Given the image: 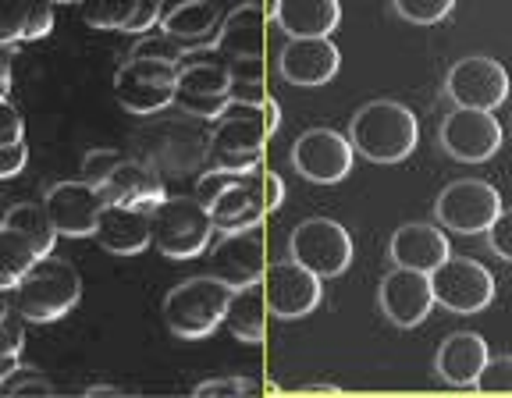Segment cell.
Instances as JSON below:
<instances>
[{
	"mask_svg": "<svg viewBox=\"0 0 512 398\" xmlns=\"http://www.w3.org/2000/svg\"><path fill=\"white\" fill-rule=\"evenodd\" d=\"M29 164V143H0V182L18 178Z\"/></svg>",
	"mask_w": 512,
	"mask_h": 398,
	"instance_id": "obj_40",
	"label": "cell"
},
{
	"mask_svg": "<svg viewBox=\"0 0 512 398\" xmlns=\"http://www.w3.org/2000/svg\"><path fill=\"white\" fill-rule=\"evenodd\" d=\"M93 239L100 249L114 256H136L146 246H153L150 235V214L132 207H118V203H107L100 210V221L93 228Z\"/></svg>",
	"mask_w": 512,
	"mask_h": 398,
	"instance_id": "obj_24",
	"label": "cell"
},
{
	"mask_svg": "<svg viewBox=\"0 0 512 398\" xmlns=\"http://www.w3.org/2000/svg\"><path fill=\"white\" fill-rule=\"evenodd\" d=\"M210 263H214L217 278L228 281L232 288L260 281V274H264V239H260V228L221 235V242L210 253Z\"/></svg>",
	"mask_w": 512,
	"mask_h": 398,
	"instance_id": "obj_21",
	"label": "cell"
},
{
	"mask_svg": "<svg viewBox=\"0 0 512 398\" xmlns=\"http://www.w3.org/2000/svg\"><path fill=\"white\" fill-rule=\"evenodd\" d=\"M82 295V278L68 260L50 256H36L25 278L15 285V310L22 313L29 324H50L61 320L75 310Z\"/></svg>",
	"mask_w": 512,
	"mask_h": 398,
	"instance_id": "obj_2",
	"label": "cell"
},
{
	"mask_svg": "<svg viewBox=\"0 0 512 398\" xmlns=\"http://www.w3.org/2000/svg\"><path fill=\"white\" fill-rule=\"evenodd\" d=\"M267 15L264 4L246 0L242 8H235L232 15H224L217 25V36L210 47L224 57V61H264V47H267Z\"/></svg>",
	"mask_w": 512,
	"mask_h": 398,
	"instance_id": "obj_19",
	"label": "cell"
},
{
	"mask_svg": "<svg viewBox=\"0 0 512 398\" xmlns=\"http://www.w3.org/2000/svg\"><path fill=\"white\" fill-rule=\"evenodd\" d=\"M160 0H82V22L100 32L143 36L157 25Z\"/></svg>",
	"mask_w": 512,
	"mask_h": 398,
	"instance_id": "obj_26",
	"label": "cell"
},
{
	"mask_svg": "<svg viewBox=\"0 0 512 398\" xmlns=\"http://www.w3.org/2000/svg\"><path fill=\"white\" fill-rule=\"evenodd\" d=\"M86 395H121V388H114V384H100V388H89Z\"/></svg>",
	"mask_w": 512,
	"mask_h": 398,
	"instance_id": "obj_47",
	"label": "cell"
},
{
	"mask_svg": "<svg viewBox=\"0 0 512 398\" xmlns=\"http://www.w3.org/2000/svg\"><path fill=\"white\" fill-rule=\"evenodd\" d=\"M100 192H104L107 203L143 210V214H150L160 199L168 196V192H164V178H160V171L143 157H121V164L111 171V178L100 185Z\"/></svg>",
	"mask_w": 512,
	"mask_h": 398,
	"instance_id": "obj_20",
	"label": "cell"
},
{
	"mask_svg": "<svg viewBox=\"0 0 512 398\" xmlns=\"http://www.w3.org/2000/svg\"><path fill=\"white\" fill-rule=\"evenodd\" d=\"M11 61H15V43H0V100L11 93Z\"/></svg>",
	"mask_w": 512,
	"mask_h": 398,
	"instance_id": "obj_43",
	"label": "cell"
},
{
	"mask_svg": "<svg viewBox=\"0 0 512 398\" xmlns=\"http://www.w3.org/2000/svg\"><path fill=\"white\" fill-rule=\"evenodd\" d=\"M392 4L399 11V18H406L413 25H438L456 8V0H392Z\"/></svg>",
	"mask_w": 512,
	"mask_h": 398,
	"instance_id": "obj_32",
	"label": "cell"
},
{
	"mask_svg": "<svg viewBox=\"0 0 512 398\" xmlns=\"http://www.w3.org/2000/svg\"><path fill=\"white\" fill-rule=\"evenodd\" d=\"M320 274H313L310 267H303L299 260H278L264 271V299L267 310L281 320H299L306 313H313L324 299V285Z\"/></svg>",
	"mask_w": 512,
	"mask_h": 398,
	"instance_id": "obj_13",
	"label": "cell"
},
{
	"mask_svg": "<svg viewBox=\"0 0 512 398\" xmlns=\"http://www.w3.org/2000/svg\"><path fill=\"white\" fill-rule=\"evenodd\" d=\"M306 391H335L331 384H306Z\"/></svg>",
	"mask_w": 512,
	"mask_h": 398,
	"instance_id": "obj_49",
	"label": "cell"
},
{
	"mask_svg": "<svg viewBox=\"0 0 512 398\" xmlns=\"http://www.w3.org/2000/svg\"><path fill=\"white\" fill-rule=\"evenodd\" d=\"M338 54L331 36H288V43L278 54V72L285 75V82L292 86H328L338 75Z\"/></svg>",
	"mask_w": 512,
	"mask_h": 398,
	"instance_id": "obj_18",
	"label": "cell"
},
{
	"mask_svg": "<svg viewBox=\"0 0 512 398\" xmlns=\"http://www.w3.org/2000/svg\"><path fill=\"white\" fill-rule=\"evenodd\" d=\"M54 29V0H0V43H32Z\"/></svg>",
	"mask_w": 512,
	"mask_h": 398,
	"instance_id": "obj_27",
	"label": "cell"
},
{
	"mask_svg": "<svg viewBox=\"0 0 512 398\" xmlns=\"http://www.w3.org/2000/svg\"><path fill=\"white\" fill-rule=\"evenodd\" d=\"M431 288L438 306H445L448 313H459V317H470V313H480L484 306H491L495 274L480 260L448 253L431 271Z\"/></svg>",
	"mask_w": 512,
	"mask_h": 398,
	"instance_id": "obj_9",
	"label": "cell"
},
{
	"mask_svg": "<svg viewBox=\"0 0 512 398\" xmlns=\"http://www.w3.org/2000/svg\"><path fill=\"white\" fill-rule=\"evenodd\" d=\"M260 189H264V210H267V214H274V210L285 203V182H281L274 171H264V178H260Z\"/></svg>",
	"mask_w": 512,
	"mask_h": 398,
	"instance_id": "obj_42",
	"label": "cell"
},
{
	"mask_svg": "<svg viewBox=\"0 0 512 398\" xmlns=\"http://www.w3.org/2000/svg\"><path fill=\"white\" fill-rule=\"evenodd\" d=\"M104 207H107L104 192L96 189V185H89L86 178L54 182L43 192V210H47L50 224L57 228V235H68V239H86V235H93Z\"/></svg>",
	"mask_w": 512,
	"mask_h": 398,
	"instance_id": "obj_16",
	"label": "cell"
},
{
	"mask_svg": "<svg viewBox=\"0 0 512 398\" xmlns=\"http://www.w3.org/2000/svg\"><path fill=\"white\" fill-rule=\"evenodd\" d=\"M477 391H512V356H488L484 370H480Z\"/></svg>",
	"mask_w": 512,
	"mask_h": 398,
	"instance_id": "obj_35",
	"label": "cell"
},
{
	"mask_svg": "<svg viewBox=\"0 0 512 398\" xmlns=\"http://www.w3.org/2000/svg\"><path fill=\"white\" fill-rule=\"evenodd\" d=\"M267 299L264 288L256 285H239L232 288V299H228V310H224V324L239 338L242 345H260L267 335Z\"/></svg>",
	"mask_w": 512,
	"mask_h": 398,
	"instance_id": "obj_29",
	"label": "cell"
},
{
	"mask_svg": "<svg viewBox=\"0 0 512 398\" xmlns=\"http://www.w3.org/2000/svg\"><path fill=\"white\" fill-rule=\"evenodd\" d=\"M214 221L200 196H164L150 210V235L160 256L168 260H196L210 249Z\"/></svg>",
	"mask_w": 512,
	"mask_h": 398,
	"instance_id": "obj_4",
	"label": "cell"
},
{
	"mask_svg": "<svg viewBox=\"0 0 512 398\" xmlns=\"http://www.w3.org/2000/svg\"><path fill=\"white\" fill-rule=\"evenodd\" d=\"M488 356V342L477 331H456V335H448L441 342L438 356H434V370L452 388H473Z\"/></svg>",
	"mask_w": 512,
	"mask_h": 398,
	"instance_id": "obj_25",
	"label": "cell"
},
{
	"mask_svg": "<svg viewBox=\"0 0 512 398\" xmlns=\"http://www.w3.org/2000/svg\"><path fill=\"white\" fill-rule=\"evenodd\" d=\"M256 391V384L249 377H214V381H203L192 388L196 398H210V395H249Z\"/></svg>",
	"mask_w": 512,
	"mask_h": 398,
	"instance_id": "obj_38",
	"label": "cell"
},
{
	"mask_svg": "<svg viewBox=\"0 0 512 398\" xmlns=\"http://www.w3.org/2000/svg\"><path fill=\"white\" fill-rule=\"evenodd\" d=\"M349 143L374 164H399L420 143V121L399 100H370L352 114Z\"/></svg>",
	"mask_w": 512,
	"mask_h": 398,
	"instance_id": "obj_1",
	"label": "cell"
},
{
	"mask_svg": "<svg viewBox=\"0 0 512 398\" xmlns=\"http://www.w3.org/2000/svg\"><path fill=\"white\" fill-rule=\"evenodd\" d=\"M498 210H502V196L484 178H459V182L445 185L438 203H434L438 224L456 231V235H484L498 217Z\"/></svg>",
	"mask_w": 512,
	"mask_h": 398,
	"instance_id": "obj_10",
	"label": "cell"
},
{
	"mask_svg": "<svg viewBox=\"0 0 512 398\" xmlns=\"http://www.w3.org/2000/svg\"><path fill=\"white\" fill-rule=\"evenodd\" d=\"M352 143L335 128H306L292 146V168L317 185H335L352 171Z\"/></svg>",
	"mask_w": 512,
	"mask_h": 398,
	"instance_id": "obj_15",
	"label": "cell"
},
{
	"mask_svg": "<svg viewBox=\"0 0 512 398\" xmlns=\"http://www.w3.org/2000/svg\"><path fill=\"white\" fill-rule=\"evenodd\" d=\"M256 171H224L210 168L200 175L196 196L210 210V221L221 235L246 228H264V192H256Z\"/></svg>",
	"mask_w": 512,
	"mask_h": 398,
	"instance_id": "obj_5",
	"label": "cell"
},
{
	"mask_svg": "<svg viewBox=\"0 0 512 398\" xmlns=\"http://www.w3.org/2000/svg\"><path fill=\"white\" fill-rule=\"evenodd\" d=\"M288 256L310 267L320 278H338L352 263V235L331 217H310L292 231Z\"/></svg>",
	"mask_w": 512,
	"mask_h": 398,
	"instance_id": "obj_11",
	"label": "cell"
},
{
	"mask_svg": "<svg viewBox=\"0 0 512 398\" xmlns=\"http://www.w3.org/2000/svg\"><path fill=\"white\" fill-rule=\"evenodd\" d=\"M25 345V317L18 310H11L0 320V356H18Z\"/></svg>",
	"mask_w": 512,
	"mask_h": 398,
	"instance_id": "obj_39",
	"label": "cell"
},
{
	"mask_svg": "<svg viewBox=\"0 0 512 398\" xmlns=\"http://www.w3.org/2000/svg\"><path fill=\"white\" fill-rule=\"evenodd\" d=\"M4 228L18 231V235H22V239L32 246V253H36V256H50V253H54L57 228L50 224L43 203H40V207H36V203H15V207L4 214Z\"/></svg>",
	"mask_w": 512,
	"mask_h": 398,
	"instance_id": "obj_30",
	"label": "cell"
},
{
	"mask_svg": "<svg viewBox=\"0 0 512 398\" xmlns=\"http://www.w3.org/2000/svg\"><path fill=\"white\" fill-rule=\"evenodd\" d=\"M342 22L338 0H281L278 25L285 36H331Z\"/></svg>",
	"mask_w": 512,
	"mask_h": 398,
	"instance_id": "obj_28",
	"label": "cell"
},
{
	"mask_svg": "<svg viewBox=\"0 0 512 398\" xmlns=\"http://www.w3.org/2000/svg\"><path fill=\"white\" fill-rule=\"evenodd\" d=\"M488 235V246H491V253L498 256V260H505V263H512V207L509 210H498V217L491 221V228L484 231Z\"/></svg>",
	"mask_w": 512,
	"mask_h": 398,
	"instance_id": "obj_37",
	"label": "cell"
},
{
	"mask_svg": "<svg viewBox=\"0 0 512 398\" xmlns=\"http://www.w3.org/2000/svg\"><path fill=\"white\" fill-rule=\"evenodd\" d=\"M232 104V72L214 47L185 50L175 79V107L189 118L217 121Z\"/></svg>",
	"mask_w": 512,
	"mask_h": 398,
	"instance_id": "obj_3",
	"label": "cell"
},
{
	"mask_svg": "<svg viewBox=\"0 0 512 398\" xmlns=\"http://www.w3.org/2000/svg\"><path fill=\"white\" fill-rule=\"evenodd\" d=\"M448 253H452L448 249V235L427 221L402 224L392 239H388V260L395 267H413V271H424V274H431Z\"/></svg>",
	"mask_w": 512,
	"mask_h": 398,
	"instance_id": "obj_23",
	"label": "cell"
},
{
	"mask_svg": "<svg viewBox=\"0 0 512 398\" xmlns=\"http://www.w3.org/2000/svg\"><path fill=\"white\" fill-rule=\"evenodd\" d=\"M377 303H381V313L392 320L395 327L424 324L427 313L434 310L431 274L413 271V267H392V271L381 278Z\"/></svg>",
	"mask_w": 512,
	"mask_h": 398,
	"instance_id": "obj_17",
	"label": "cell"
},
{
	"mask_svg": "<svg viewBox=\"0 0 512 398\" xmlns=\"http://www.w3.org/2000/svg\"><path fill=\"white\" fill-rule=\"evenodd\" d=\"M18 367H22V363H18V356H0V384L8 381Z\"/></svg>",
	"mask_w": 512,
	"mask_h": 398,
	"instance_id": "obj_45",
	"label": "cell"
},
{
	"mask_svg": "<svg viewBox=\"0 0 512 398\" xmlns=\"http://www.w3.org/2000/svg\"><path fill=\"white\" fill-rule=\"evenodd\" d=\"M217 25H221V11L214 8V0H160L157 29H164L185 50L214 43Z\"/></svg>",
	"mask_w": 512,
	"mask_h": 398,
	"instance_id": "obj_22",
	"label": "cell"
},
{
	"mask_svg": "<svg viewBox=\"0 0 512 398\" xmlns=\"http://www.w3.org/2000/svg\"><path fill=\"white\" fill-rule=\"evenodd\" d=\"M264 128H267V136H274L278 132V125H281V107H278V100H271V96H264Z\"/></svg>",
	"mask_w": 512,
	"mask_h": 398,
	"instance_id": "obj_44",
	"label": "cell"
},
{
	"mask_svg": "<svg viewBox=\"0 0 512 398\" xmlns=\"http://www.w3.org/2000/svg\"><path fill=\"white\" fill-rule=\"evenodd\" d=\"M8 313H11V303H8V299H4V292H0V320L8 317Z\"/></svg>",
	"mask_w": 512,
	"mask_h": 398,
	"instance_id": "obj_48",
	"label": "cell"
},
{
	"mask_svg": "<svg viewBox=\"0 0 512 398\" xmlns=\"http://www.w3.org/2000/svg\"><path fill=\"white\" fill-rule=\"evenodd\" d=\"M0 391H8V395H50V391H54V384H50L40 370L18 367L8 381L0 384Z\"/></svg>",
	"mask_w": 512,
	"mask_h": 398,
	"instance_id": "obj_36",
	"label": "cell"
},
{
	"mask_svg": "<svg viewBox=\"0 0 512 398\" xmlns=\"http://www.w3.org/2000/svg\"><path fill=\"white\" fill-rule=\"evenodd\" d=\"M232 299V285L221 281L217 274L207 278H185L164 295V324L178 338H207L217 324H224V310Z\"/></svg>",
	"mask_w": 512,
	"mask_h": 398,
	"instance_id": "obj_6",
	"label": "cell"
},
{
	"mask_svg": "<svg viewBox=\"0 0 512 398\" xmlns=\"http://www.w3.org/2000/svg\"><path fill=\"white\" fill-rule=\"evenodd\" d=\"M36 253H32L29 242L11 228H0V292H15V285L25 278Z\"/></svg>",
	"mask_w": 512,
	"mask_h": 398,
	"instance_id": "obj_31",
	"label": "cell"
},
{
	"mask_svg": "<svg viewBox=\"0 0 512 398\" xmlns=\"http://www.w3.org/2000/svg\"><path fill=\"white\" fill-rule=\"evenodd\" d=\"M264 107L260 104H228L207 136L210 168L224 171H256L264 157Z\"/></svg>",
	"mask_w": 512,
	"mask_h": 398,
	"instance_id": "obj_7",
	"label": "cell"
},
{
	"mask_svg": "<svg viewBox=\"0 0 512 398\" xmlns=\"http://www.w3.org/2000/svg\"><path fill=\"white\" fill-rule=\"evenodd\" d=\"M175 79L178 64L157 61V57H125L114 72V96L128 114L136 118H153L175 104Z\"/></svg>",
	"mask_w": 512,
	"mask_h": 398,
	"instance_id": "obj_8",
	"label": "cell"
},
{
	"mask_svg": "<svg viewBox=\"0 0 512 398\" xmlns=\"http://www.w3.org/2000/svg\"><path fill=\"white\" fill-rule=\"evenodd\" d=\"M445 93L456 107H477V111H495L509 96V72L495 57L473 54L448 68Z\"/></svg>",
	"mask_w": 512,
	"mask_h": 398,
	"instance_id": "obj_14",
	"label": "cell"
},
{
	"mask_svg": "<svg viewBox=\"0 0 512 398\" xmlns=\"http://www.w3.org/2000/svg\"><path fill=\"white\" fill-rule=\"evenodd\" d=\"M54 4H82V0H54Z\"/></svg>",
	"mask_w": 512,
	"mask_h": 398,
	"instance_id": "obj_50",
	"label": "cell"
},
{
	"mask_svg": "<svg viewBox=\"0 0 512 398\" xmlns=\"http://www.w3.org/2000/svg\"><path fill=\"white\" fill-rule=\"evenodd\" d=\"M278 8H281V0H264V15H267V22H274V18H278Z\"/></svg>",
	"mask_w": 512,
	"mask_h": 398,
	"instance_id": "obj_46",
	"label": "cell"
},
{
	"mask_svg": "<svg viewBox=\"0 0 512 398\" xmlns=\"http://www.w3.org/2000/svg\"><path fill=\"white\" fill-rule=\"evenodd\" d=\"M22 139H25V121L18 114V107L4 96L0 100V143H22Z\"/></svg>",
	"mask_w": 512,
	"mask_h": 398,
	"instance_id": "obj_41",
	"label": "cell"
},
{
	"mask_svg": "<svg viewBox=\"0 0 512 398\" xmlns=\"http://www.w3.org/2000/svg\"><path fill=\"white\" fill-rule=\"evenodd\" d=\"M132 57H157V61H171V64H182L185 47L178 40H171L168 32L157 29V32H143V40L136 47L128 50Z\"/></svg>",
	"mask_w": 512,
	"mask_h": 398,
	"instance_id": "obj_33",
	"label": "cell"
},
{
	"mask_svg": "<svg viewBox=\"0 0 512 398\" xmlns=\"http://www.w3.org/2000/svg\"><path fill=\"white\" fill-rule=\"evenodd\" d=\"M121 157H125V153H118V150H89L86 157H82V178L100 189V185L111 178V171L121 164Z\"/></svg>",
	"mask_w": 512,
	"mask_h": 398,
	"instance_id": "obj_34",
	"label": "cell"
},
{
	"mask_svg": "<svg viewBox=\"0 0 512 398\" xmlns=\"http://www.w3.org/2000/svg\"><path fill=\"white\" fill-rule=\"evenodd\" d=\"M441 150L459 164H484L502 150V125L491 111L456 107L441 121Z\"/></svg>",
	"mask_w": 512,
	"mask_h": 398,
	"instance_id": "obj_12",
	"label": "cell"
}]
</instances>
